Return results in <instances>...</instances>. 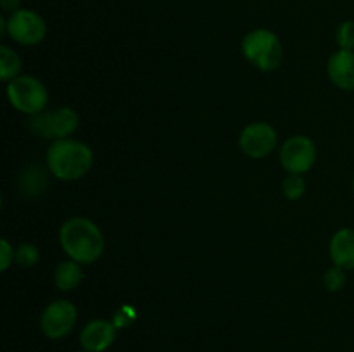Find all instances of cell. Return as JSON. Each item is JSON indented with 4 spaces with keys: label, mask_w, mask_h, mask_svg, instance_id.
Masks as SVG:
<instances>
[{
    "label": "cell",
    "mask_w": 354,
    "mask_h": 352,
    "mask_svg": "<svg viewBox=\"0 0 354 352\" xmlns=\"http://www.w3.org/2000/svg\"><path fill=\"white\" fill-rule=\"evenodd\" d=\"M62 251L80 264H92L104 252V235L88 217H69L59 231Z\"/></svg>",
    "instance_id": "cell-1"
},
{
    "label": "cell",
    "mask_w": 354,
    "mask_h": 352,
    "mask_svg": "<svg viewBox=\"0 0 354 352\" xmlns=\"http://www.w3.org/2000/svg\"><path fill=\"white\" fill-rule=\"evenodd\" d=\"M47 168L61 182H76L90 171L93 154L90 147L75 138L55 140L47 150Z\"/></svg>",
    "instance_id": "cell-2"
},
{
    "label": "cell",
    "mask_w": 354,
    "mask_h": 352,
    "mask_svg": "<svg viewBox=\"0 0 354 352\" xmlns=\"http://www.w3.org/2000/svg\"><path fill=\"white\" fill-rule=\"evenodd\" d=\"M244 57L261 71L270 72L280 68L283 59V48L279 37L273 31L258 28L249 31L242 40Z\"/></svg>",
    "instance_id": "cell-3"
},
{
    "label": "cell",
    "mask_w": 354,
    "mask_h": 352,
    "mask_svg": "<svg viewBox=\"0 0 354 352\" xmlns=\"http://www.w3.org/2000/svg\"><path fill=\"white\" fill-rule=\"evenodd\" d=\"M7 99L16 110L35 116L45 110L48 93L40 79L31 75H23L7 83Z\"/></svg>",
    "instance_id": "cell-4"
},
{
    "label": "cell",
    "mask_w": 354,
    "mask_h": 352,
    "mask_svg": "<svg viewBox=\"0 0 354 352\" xmlns=\"http://www.w3.org/2000/svg\"><path fill=\"white\" fill-rule=\"evenodd\" d=\"M78 124L80 117L75 109L59 107L55 110H44L31 116L30 130L38 137L55 141L62 138H71V135L78 130Z\"/></svg>",
    "instance_id": "cell-5"
},
{
    "label": "cell",
    "mask_w": 354,
    "mask_h": 352,
    "mask_svg": "<svg viewBox=\"0 0 354 352\" xmlns=\"http://www.w3.org/2000/svg\"><path fill=\"white\" fill-rule=\"evenodd\" d=\"M47 24L44 17L30 9H17L7 17V37L24 47H33L44 41Z\"/></svg>",
    "instance_id": "cell-6"
},
{
    "label": "cell",
    "mask_w": 354,
    "mask_h": 352,
    "mask_svg": "<svg viewBox=\"0 0 354 352\" xmlns=\"http://www.w3.org/2000/svg\"><path fill=\"white\" fill-rule=\"evenodd\" d=\"M78 321L75 304L66 299L54 300L44 309L40 317V330L50 340H59L69 335Z\"/></svg>",
    "instance_id": "cell-7"
},
{
    "label": "cell",
    "mask_w": 354,
    "mask_h": 352,
    "mask_svg": "<svg viewBox=\"0 0 354 352\" xmlns=\"http://www.w3.org/2000/svg\"><path fill=\"white\" fill-rule=\"evenodd\" d=\"M280 162L289 175H304L317 162V147L313 140L296 135L286 140L280 148Z\"/></svg>",
    "instance_id": "cell-8"
},
{
    "label": "cell",
    "mask_w": 354,
    "mask_h": 352,
    "mask_svg": "<svg viewBox=\"0 0 354 352\" xmlns=\"http://www.w3.org/2000/svg\"><path fill=\"white\" fill-rule=\"evenodd\" d=\"M277 141H279L277 130L270 123L263 121L248 124L239 138L242 152L251 159H263L272 154L277 148Z\"/></svg>",
    "instance_id": "cell-9"
},
{
    "label": "cell",
    "mask_w": 354,
    "mask_h": 352,
    "mask_svg": "<svg viewBox=\"0 0 354 352\" xmlns=\"http://www.w3.org/2000/svg\"><path fill=\"white\" fill-rule=\"evenodd\" d=\"M116 338V326L107 320H93L83 326L80 344L86 352H104Z\"/></svg>",
    "instance_id": "cell-10"
},
{
    "label": "cell",
    "mask_w": 354,
    "mask_h": 352,
    "mask_svg": "<svg viewBox=\"0 0 354 352\" xmlns=\"http://www.w3.org/2000/svg\"><path fill=\"white\" fill-rule=\"evenodd\" d=\"M327 72L330 81L337 88L353 92L354 90V50L339 48L327 62Z\"/></svg>",
    "instance_id": "cell-11"
},
{
    "label": "cell",
    "mask_w": 354,
    "mask_h": 352,
    "mask_svg": "<svg viewBox=\"0 0 354 352\" xmlns=\"http://www.w3.org/2000/svg\"><path fill=\"white\" fill-rule=\"evenodd\" d=\"M330 257L334 266L346 269H354V230L341 228L335 231L330 240Z\"/></svg>",
    "instance_id": "cell-12"
},
{
    "label": "cell",
    "mask_w": 354,
    "mask_h": 352,
    "mask_svg": "<svg viewBox=\"0 0 354 352\" xmlns=\"http://www.w3.org/2000/svg\"><path fill=\"white\" fill-rule=\"evenodd\" d=\"M54 282L55 286L62 292H69V290H75L80 283L83 282V269L82 264L73 259L68 261L59 262L57 268L54 271Z\"/></svg>",
    "instance_id": "cell-13"
},
{
    "label": "cell",
    "mask_w": 354,
    "mask_h": 352,
    "mask_svg": "<svg viewBox=\"0 0 354 352\" xmlns=\"http://www.w3.org/2000/svg\"><path fill=\"white\" fill-rule=\"evenodd\" d=\"M21 71V57L7 45L0 47V78L2 81H12L19 76Z\"/></svg>",
    "instance_id": "cell-14"
},
{
    "label": "cell",
    "mask_w": 354,
    "mask_h": 352,
    "mask_svg": "<svg viewBox=\"0 0 354 352\" xmlns=\"http://www.w3.org/2000/svg\"><path fill=\"white\" fill-rule=\"evenodd\" d=\"M283 195L289 200H297L304 195L306 192V182H304L303 175H289L283 179Z\"/></svg>",
    "instance_id": "cell-15"
},
{
    "label": "cell",
    "mask_w": 354,
    "mask_h": 352,
    "mask_svg": "<svg viewBox=\"0 0 354 352\" xmlns=\"http://www.w3.org/2000/svg\"><path fill=\"white\" fill-rule=\"evenodd\" d=\"M40 259V251L37 248V245L33 244H21L16 248V257L14 261L21 266V268H33L35 264Z\"/></svg>",
    "instance_id": "cell-16"
},
{
    "label": "cell",
    "mask_w": 354,
    "mask_h": 352,
    "mask_svg": "<svg viewBox=\"0 0 354 352\" xmlns=\"http://www.w3.org/2000/svg\"><path fill=\"white\" fill-rule=\"evenodd\" d=\"M324 283L328 292H339V290H342L346 285V269L339 268V266L327 269V273L324 276Z\"/></svg>",
    "instance_id": "cell-17"
},
{
    "label": "cell",
    "mask_w": 354,
    "mask_h": 352,
    "mask_svg": "<svg viewBox=\"0 0 354 352\" xmlns=\"http://www.w3.org/2000/svg\"><path fill=\"white\" fill-rule=\"evenodd\" d=\"M335 40L342 50H354V21L341 23V26L337 28V33H335Z\"/></svg>",
    "instance_id": "cell-18"
},
{
    "label": "cell",
    "mask_w": 354,
    "mask_h": 352,
    "mask_svg": "<svg viewBox=\"0 0 354 352\" xmlns=\"http://www.w3.org/2000/svg\"><path fill=\"white\" fill-rule=\"evenodd\" d=\"M14 257H16V251H14L12 245L3 238L0 240V269L2 271H7L9 266L14 262Z\"/></svg>",
    "instance_id": "cell-19"
},
{
    "label": "cell",
    "mask_w": 354,
    "mask_h": 352,
    "mask_svg": "<svg viewBox=\"0 0 354 352\" xmlns=\"http://www.w3.org/2000/svg\"><path fill=\"white\" fill-rule=\"evenodd\" d=\"M0 3H2L3 10H9V12H14V10L19 9L21 0H0Z\"/></svg>",
    "instance_id": "cell-20"
},
{
    "label": "cell",
    "mask_w": 354,
    "mask_h": 352,
    "mask_svg": "<svg viewBox=\"0 0 354 352\" xmlns=\"http://www.w3.org/2000/svg\"><path fill=\"white\" fill-rule=\"evenodd\" d=\"M353 192H354V179H353Z\"/></svg>",
    "instance_id": "cell-21"
},
{
    "label": "cell",
    "mask_w": 354,
    "mask_h": 352,
    "mask_svg": "<svg viewBox=\"0 0 354 352\" xmlns=\"http://www.w3.org/2000/svg\"><path fill=\"white\" fill-rule=\"evenodd\" d=\"M78 352H86V351H78Z\"/></svg>",
    "instance_id": "cell-22"
}]
</instances>
